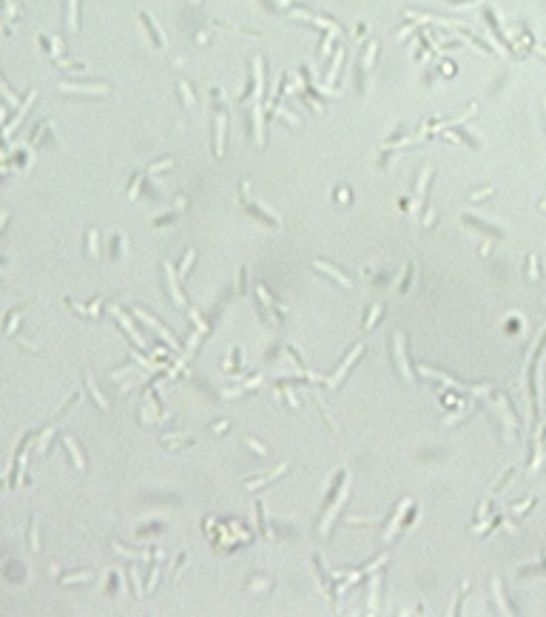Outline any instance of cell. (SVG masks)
<instances>
[{
    "mask_svg": "<svg viewBox=\"0 0 546 617\" xmlns=\"http://www.w3.org/2000/svg\"><path fill=\"white\" fill-rule=\"evenodd\" d=\"M165 282H168V290H171V299H174V304H177V307H182V304H185V296H182L180 293V287H177V279H180V273H174V265H171V262H165Z\"/></svg>",
    "mask_w": 546,
    "mask_h": 617,
    "instance_id": "6da1fadb",
    "label": "cell"
},
{
    "mask_svg": "<svg viewBox=\"0 0 546 617\" xmlns=\"http://www.w3.org/2000/svg\"><path fill=\"white\" fill-rule=\"evenodd\" d=\"M134 316H140L142 321H145V324H148V327H154L157 333L162 336V338H165V341L171 344V347H177V338H174V336L168 333V330H165V327H162V324H160V321H157L154 316H148V313H145V310H140V307H134Z\"/></svg>",
    "mask_w": 546,
    "mask_h": 617,
    "instance_id": "7a4b0ae2",
    "label": "cell"
},
{
    "mask_svg": "<svg viewBox=\"0 0 546 617\" xmlns=\"http://www.w3.org/2000/svg\"><path fill=\"white\" fill-rule=\"evenodd\" d=\"M427 179H430V168H424V171H421V177H418V182H415V199H413V208H410V217L418 214V208H421V202H424V194H427Z\"/></svg>",
    "mask_w": 546,
    "mask_h": 617,
    "instance_id": "3957f363",
    "label": "cell"
},
{
    "mask_svg": "<svg viewBox=\"0 0 546 617\" xmlns=\"http://www.w3.org/2000/svg\"><path fill=\"white\" fill-rule=\"evenodd\" d=\"M393 341H396L393 350H396V364H398V370H401V376H404V378H413V373H410V367H407V358H404V333H396Z\"/></svg>",
    "mask_w": 546,
    "mask_h": 617,
    "instance_id": "277c9868",
    "label": "cell"
},
{
    "mask_svg": "<svg viewBox=\"0 0 546 617\" xmlns=\"http://www.w3.org/2000/svg\"><path fill=\"white\" fill-rule=\"evenodd\" d=\"M140 17H142V23H145V29H148V34H151V37H154V43H157L160 49H165V34L160 32V26H157V23H154V20H151V17H148V12H140Z\"/></svg>",
    "mask_w": 546,
    "mask_h": 617,
    "instance_id": "5b68a950",
    "label": "cell"
},
{
    "mask_svg": "<svg viewBox=\"0 0 546 617\" xmlns=\"http://www.w3.org/2000/svg\"><path fill=\"white\" fill-rule=\"evenodd\" d=\"M347 489H350V486L344 484V489H342V495H339V500H336V506H333L330 512L324 515V520H322V535H327V532H330V520H333V517H336V512H339V509L344 506V500H347Z\"/></svg>",
    "mask_w": 546,
    "mask_h": 617,
    "instance_id": "8992f818",
    "label": "cell"
},
{
    "mask_svg": "<svg viewBox=\"0 0 546 617\" xmlns=\"http://www.w3.org/2000/svg\"><path fill=\"white\" fill-rule=\"evenodd\" d=\"M225 122H228L225 111H219L216 114V157L225 154Z\"/></svg>",
    "mask_w": 546,
    "mask_h": 617,
    "instance_id": "52a82bcc",
    "label": "cell"
},
{
    "mask_svg": "<svg viewBox=\"0 0 546 617\" xmlns=\"http://www.w3.org/2000/svg\"><path fill=\"white\" fill-rule=\"evenodd\" d=\"M362 350H364L362 344H359V347H353V350H350V356H347V361H344V364H342V367H339V373H336V376H333L330 381H327V384H330V387H336V384H339V381H342V378H344V373H347V367H350V364H353V361H356V358H359V356H362Z\"/></svg>",
    "mask_w": 546,
    "mask_h": 617,
    "instance_id": "ba28073f",
    "label": "cell"
},
{
    "mask_svg": "<svg viewBox=\"0 0 546 617\" xmlns=\"http://www.w3.org/2000/svg\"><path fill=\"white\" fill-rule=\"evenodd\" d=\"M313 270H322V273H327V276H330L333 282H342V284H344V287H350V284H353V279H347L344 273H339L336 267L324 265V262H313Z\"/></svg>",
    "mask_w": 546,
    "mask_h": 617,
    "instance_id": "9c48e42d",
    "label": "cell"
},
{
    "mask_svg": "<svg viewBox=\"0 0 546 617\" xmlns=\"http://www.w3.org/2000/svg\"><path fill=\"white\" fill-rule=\"evenodd\" d=\"M63 444H66V450L71 452V458H74V464H77V469H85L83 452H80V447H77V441H74V438H68V435H63Z\"/></svg>",
    "mask_w": 546,
    "mask_h": 617,
    "instance_id": "30bf717a",
    "label": "cell"
},
{
    "mask_svg": "<svg viewBox=\"0 0 546 617\" xmlns=\"http://www.w3.org/2000/svg\"><path fill=\"white\" fill-rule=\"evenodd\" d=\"M66 29L71 34L80 29L77 26V0H66Z\"/></svg>",
    "mask_w": 546,
    "mask_h": 617,
    "instance_id": "8fae6325",
    "label": "cell"
},
{
    "mask_svg": "<svg viewBox=\"0 0 546 617\" xmlns=\"http://www.w3.org/2000/svg\"><path fill=\"white\" fill-rule=\"evenodd\" d=\"M342 60H344V46H339V51H336V57H333L330 63V71H327V83H336V77H339V68H342Z\"/></svg>",
    "mask_w": 546,
    "mask_h": 617,
    "instance_id": "7c38bea8",
    "label": "cell"
},
{
    "mask_svg": "<svg viewBox=\"0 0 546 617\" xmlns=\"http://www.w3.org/2000/svg\"><path fill=\"white\" fill-rule=\"evenodd\" d=\"M60 88L63 91H97V94H105L108 91V83H100V85H68V83H60Z\"/></svg>",
    "mask_w": 546,
    "mask_h": 617,
    "instance_id": "4fadbf2b",
    "label": "cell"
},
{
    "mask_svg": "<svg viewBox=\"0 0 546 617\" xmlns=\"http://www.w3.org/2000/svg\"><path fill=\"white\" fill-rule=\"evenodd\" d=\"M376 54H379V43L373 40V43H367V49H364V54H362V68H364V71H367V68H373Z\"/></svg>",
    "mask_w": 546,
    "mask_h": 617,
    "instance_id": "5bb4252c",
    "label": "cell"
},
{
    "mask_svg": "<svg viewBox=\"0 0 546 617\" xmlns=\"http://www.w3.org/2000/svg\"><path fill=\"white\" fill-rule=\"evenodd\" d=\"M117 316H120V321H122V327H125V330H128V336H131L134 341H137V347H145V338H142V336L137 333V327H134L131 321H128V318L122 316V313H120V310H114Z\"/></svg>",
    "mask_w": 546,
    "mask_h": 617,
    "instance_id": "9a60e30c",
    "label": "cell"
},
{
    "mask_svg": "<svg viewBox=\"0 0 546 617\" xmlns=\"http://www.w3.org/2000/svg\"><path fill=\"white\" fill-rule=\"evenodd\" d=\"M177 88H180V97H182V102H185L188 108H194V105H197V97L191 94V85L185 83V80H180V83H177Z\"/></svg>",
    "mask_w": 546,
    "mask_h": 617,
    "instance_id": "2e32d148",
    "label": "cell"
},
{
    "mask_svg": "<svg viewBox=\"0 0 546 617\" xmlns=\"http://www.w3.org/2000/svg\"><path fill=\"white\" fill-rule=\"evenodd\" d=\"M284 469H287V464H282V467L276 469V472H267V475L256 478V481H248V489H256V486H262V484H267V481H273V478H276V475H282Z\"/></svg>",
    "mask_w": 546,
    "mask_h": 617,
    "instance_id": "e0dca14e",
    "label": "cell"
},
{
    "mask_svg": "<svg viewBox=\"0 0 546 617\" xmlns=\"http://www.w3.org/2000/svg\"><path fill=\"white\" fill-rule=\"evenodd\" d=\"M464 222H469V225H475V228H481V231H486V234H492V236H504V231H498V228L486 225V222H478L475 217H464Z\"/></svg>",
    "mask_w": 546,
    "mask_h": 617,
    "instance_id": "ac0fdd59",
    "label": "cell"
},
{
    "mask_svg": "<svg viewBox=\"0 0 546 617\" xmlns=\"http://www.w3.org/2000/svg\"><path fill=\"white\" fill-rule=\"evenodd\" d=\"M85 384H88V393H91V396H94V401H97V407H100V410H105V407H108V401L102 398V393L97 390L94 378H85Z\"/></svg>",
    "mask_w": 546,
    "mask_h": 617,
    "instance_id": "d6986e66",
    "label": "cell"
},
{
    "mask_svg": "<svg viewBox=\"0 0 546 617\" xmlns=\"http://www.w3.org/2000/svg\"><path fill=\"white\" fill-rule=\"evenodd\" d=\"M194 259H197V250H188V253H185V262H182L180 270H177V273H180V279L188 276V270H191V265H194Z\"/></svg>",
    "mask_w": 546,
    "mask_h": 617,
    "instance_id": "ffe728a7",
    "label": "cell"
},
{
    "mask_svg": "<svg viewBox=\"0 0 546 617\" xmlns=\"http://www.w3.org/2000/svg\"><path fill=\"white\" fill-rule=\"evenodd\" d=\"M29 546H32V552H40V540H37V517H32V523H29Z\"/></svg>",
    "mask_w": 546,
    "mask_h": 617,
    "instance_id": "44dd1931",
    "label": "cell"
},
{
    "mask_svg": "<svg viewBox=\"0 0 546 617\" xmlns=\"http://www.w3.org/2000/svg\"><path fill=\"white\" fill-rule=\"evenodd\" d=\"M376 606H379V577L370 580V615L376 612Z\"/></svg>",
    "mask_w": 546,
    "mask_h": 617,
    "instance_id": "7402d4cb",
    "label": "cell"
},
{
    "mask_svg": "<svg viewBox=\"0 0 546 617\" xmlns=\"http://www.w3.org/2000/svg\"><path fill=\"white\" fill-rule=\"evenodd\" d=\"M379 316H381V304H373V307H370V313H367L364 327H367V330H373V327H376V321H379Z\"/></svg>",
    "mask_w": 546,
    "mask_h": 617,
    "instance_id": "603a6c76",
    "label": "cell"
},
{
    "mask_svg": "<svg viewBox=\"0 0 546 617\" xmlns=\"http://www.w3.org/2000/svg\"><path fill=\"white\" fill-rule=\"evenodd\" d=\"M85 580H91V572H80V575H68V577H63V583H85Z\"/></svg>",
    "mask_w": 546,
    "mask_h": 617,
    "instance_id": "cb8c5ba5",
    "label": "cell"
},
{
    "mask_svg": "<svg viewBox=\"0 0 546 617\" xmlns=\"http://www.w3.org/2000/svg\"><path fill=\"white\" fill-rule=\"evenodd\" d=\"M88 253H91V256H100V250H97V231H91V234H88Z\"/></svg>",
    "mask_w": 546,
    "mask_h": 617,
    "instance_id": "d4e9b609",
    "label": "cell"
},
{
    "mask_svg": "<svg viewBox=\"0 0 546 617\" xmlns=\"http://www.w3.org/2000/svg\"><path fill=\"white\" fill-rule=\"evenodd\" d=\"M120 248H122V236L117 234V236H111V259L120 256Z\"/></svg>",
    "mask_w": 546,
    "mask_h": 617,
    "instance_id": "484cf974",
    "label": "cell"
},
{
    "mask_svg": "<svg viewBox=\"0 0 546 617\" xmlns=\"http://www.w3.org/2000/svg\"><path fill=\"white\" fill-rule=\"evenodd\" d=\"M245 444H248L250 450H256V452H259V455H265V452H267V450H265V447H262V444H259V441H253V438H245Z\"/></svg>",
    "mask_w": 546,
    "mask_h": 617,
    "instance_id": "4316f807",
    "label": "cell"
},
{
    "mask_svg": "<svg viewBox=\"0 0 546 617\" xmlns=\"http://www.w3.org/2000/svg\"><path fill=\"white\" fill-rule=\"evenodd\" d=\"M529 279L532 282L538 279V259H535V256H529Z\"/></svg>",
    "mask_w": 546,
    "mask_h": 617,
    "instance_id": "83f0119b",
    "label": "cell"
},
{
    "mask_svg": "<svg viewBox=\"0 0 546 617\" xmlns=\"http://www.w3.org/2000/svg\"><path fill=\"white\" fill-rule=\"evenodd\" d=\"M131 583L137 589V597H142V589H140V577H137V569H131Z\"/></svg>",
    "mask_w": 546,
    "mask_h": 617,
    "instance_id": "f1b7e54d",
    "label": "cell"
},
{
    "mask_svg": "<svg viewBox=\"0 0 546 617\" xmlns=\"http://www.w3.org/2000/svg\"><path fill=\"white\" fill-rule=\"evenodd\" d=\"M441 68H444V74H447V77H452V74H455V66H452V63H444Z\"/></svg>",
    "mask_w": 546,
    "mask_h": 617,
    "instance_id": "f546056e",
    "label": "cell"
},
{
    "mask_svg": "<svg viewBox=\"0 0 546 617\" xmlns=\"http://www.w3.org/2000/svg\"><path fill=\"white\" fill-rule=\"evenodd\" d=\"M538 51H541V54H544V57H546V49H538Z\"/></svg>",
    "mask_w": 546,
    "mask_h": 617,
    "instance_id": "4dcf8cb0",
    "label": "cell"
},
{
    "mask_svg": "<svg viewBox=\"0 0 546 617\" xmlns=\"http://www.w3.org/2000/svg\"><path fill=\"white\" fill-rule=\"evenodd\" d=\"M188 3H194V6H197V3H199V0H188Z\"/></svg>",
    "mask_w": 546,
    "mask_h": 617,
    "instance_id": "1f68e13d",
    "label": "cell"
}]
</instances>
